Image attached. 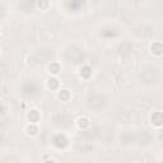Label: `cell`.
<instances>
[{
	"label": "cell",
	"mask_w": 163,
	"mask_h": 163,
	"mask_svg": "<svg viewBox=\"0 0 163 163\" xmlns=\"http://www.w3.org/2000/svg\"><path fill=\"white\" fill-rule=\"evenodd\" d=\"M77 125L79 127H87L89 125L88 119H85V117H79V119L77 120Z\"/></svg>",
	"instance_id": "1"
}]
</instances>
